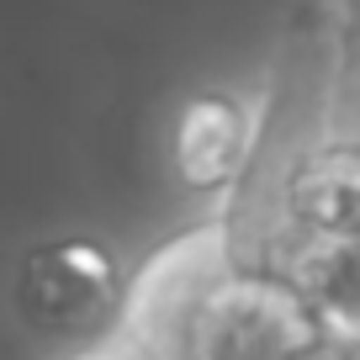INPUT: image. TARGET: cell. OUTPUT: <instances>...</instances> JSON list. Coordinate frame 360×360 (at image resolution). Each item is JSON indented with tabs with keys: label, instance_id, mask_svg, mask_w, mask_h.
Returning <instances> with one entry per match:
<instances>
[{
	"label": "cell",
	"instance_id": "2",
	"mask_svg": "<svg viewBox=\"0 0 360 360\" xmlns=\"http://www.w3.org/2000/svg\"><path fill=\"white\" fill-rule=\"evenodd\" d=\"M238 154H244V117L228 96H202V101L186 106L180 138H175V165L191 186L228 180Z\"/></svg>",
	"mask_w": 360,
	"mask_h": 360
},
{
	"label": "cell",
	"instance_id": "1",
	"mask_svg": "<svg viewBox=\"0 0 360 360\" xmlns=\"http://www.w3.org/2000/svg\"><path fill=\"white\" fill-rule=\"evenodd\" d=\"M106 297H112V259L90 238H64L27 259V307L43 323L75 328L101 313Z\"/></svg>",
	"mask_w": 360,
	"mask_h": 360
}]
</instances>
